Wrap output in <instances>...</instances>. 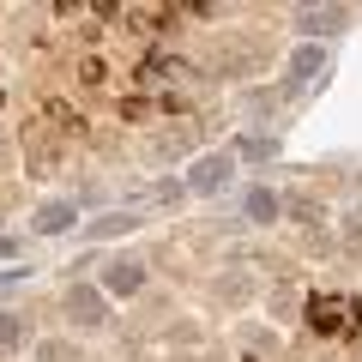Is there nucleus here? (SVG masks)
Here are the masks:
<instances>
[{
    "instance_id": "f257e3e1",
    "label": "nucleus",
    "mask_w": 362,
    "mask_h": 362,
    "mask_svg": "<svg viewBox=\"0 0 362 362\" xmlns=\"http://www.w3.org/2000/svg\"><path fill=\"white\" fill-rule=\"evenodd\" d=\"M230 175H235L230 151H211V157H199V163L187 169V194H218V187H223Z\"/></svg>"
},
{
    "instance_id": "f03ea898",
    "label": "nucleus",
    "mask_w": 362,
    "mask_h": 362,
    "mask_svg": "<svg viewBox=\"0 0 362 362\" xmlns=\"http://www.w3.org/2000/svg\"><path fill=\"white\" fill-rule=\"evenodd\" d=\"M73 223H78V206H73V199H49V206H37L30 230H37V235H66Z\"/></svg>"
},
{
    "instance_id": "7ed1b4c3",
    "label": "nucleus",
    "mask_w": 362,
    "mask_h": 362,
    "mask_svg": "<svg viewBox=\"0 0 362 362\" xmlns=\"http://www.w3.org/2000/svg\"><path fill=\"white\" fill-rule=\"evenodd\" d=\"M66 314H73L78 326H103V320H109V302L97 296V290H85V284H78L73 296H66Z\"/></svg>"
},
{
    "instance_id": "20e7f679",
    "label": "nucleus",
    "mask_w": 362,
    "mask_h": 362,
    "mask_svg": "<svg viewBox=\"0 0 362 362\" xmlns=\"http://www.w3.org/2000/svg\"><path fill=\"white\" fill-rule=\"evenodd\" d=\"M139 85H163V78H187V61H181V54H145L139 61Z\"/></svg>"
},
{
    "instance_id": "39448f33",
    "label": "nucleus",
    "mask_w": 362,
    "mask_h": 362,
    "mask_svg": "<svg viewBox=\"0 0 362 362\" xmlns=\"http://www.w3.org/2000/svg\"><path fill=\"white\" fill-rule=\"evenodd\" d=\"M344 314H350V308H344V302H332V296H314V302H308V326H314L320 338H326V332H344V326H338Z\"/></svg>"
},
{
    "instance_id": "423d86ee",
    "label": "nucleus",
    "mask_w": 362,
    "mask_h": 362,
    "mask_svg": "<svg viewBox=\"0 0 362 362\" xmlns=\"http://www.w3.org/2000/svg\"><path fill=\"white\" fill-rule=\"evenodd\" d=\"M139 284H145V266H139V259H109V290H115V296H133Z\"/></svg>"
},
{
    "instance_id": "0eeeda50",
    "label": "nucleus",
    "mask_w": 362,
    "mask_h": 362,
    "mask_svg": "<svg viewBox=\"0 0 362 362\" xmlns=\"http://www.w3.org/2000/svg\"><path fill=\"white\" fill-rule=\"evenodd\" d=\"M320 61H326V49H314V42H308V49H302L296 61H290V90H296V78H308V73H314Z\"/></svg>"
},
{
    "instance_id": "6e6552de",
    "label": "nucleus",
    "mask_w": 362,
    "mask_h": 362,
    "mask_svg": "<svg viewBox=\"0 0 362 362\" xmlns=\"http://www.w3.org/2000/svg\"><path fill=\"white\" fill-rule=\"evenodd\" d=\"M42 109H49V121H61L66 133H85V121H78V109H73V103H61V97H49Z\"/></svg>"
},
{
    "instance_id": "1a4fd4ad",
    "label": "nucleus",
    "mask_w": 362,
    "mask_h": 362,
    "mask_svg": "<svg viewBox=\"0 0 362 362\" xmlns=\"http://www.w3.org/2000/svg\"><path fill=\"white\" fill-rule=\"evenodd\" d=\"M121 230H139V218H127V211H109V218L90 223V235H121Z\"/></svg>"
},
{
    "instance_id": "9d476101",
    "label": "nucleus",
    "mask_w": 362,
    "mask_h": 362,
    "mask_svg": "<svg viewBox=\"0 0 362 362\" xmlns=\"http://www.w3.org/2000/svg\"><path fill=\"white\" fill-rule=\"evenodd\" d=\"M296 18L308 30H338V25H344V13H296Z\"/></svg>"
},
{
    "instance_id": "9b49d317",
    "label": "nucleus",
    "mask_w": 362,
    "mask_h": 362,
    "mask_svg": "<svg viewBox=\"0 0 362 362\" xmlns=\"http://www.w3.org/2000/svg\"><path fill=\"white\" fill-rule=\"evenodd\" d=\"M25 344V332H18V320L13 314H0V350H18Z\"/></svg>"
},
{
    "instance_id": "f8f14e48",
    "label": "nucleus",
    "mask_w": 362,
    "mask_h": 362,
    "mask_svg": "<svg viewBox=\"0 0 362 362\" xmlns=\"http://www.w3.org/2000/svg\"><path fill=\"white\" fill-rule=\"evenodd\" d=\"M247 211H254V218H272V211H278V199H272V194H254V199H247Z\"/></svg>"
},
{
    "instance_id": "ddd939ff",
    "label": "nucleus",
    "mask_w": 362,
    "mask_h": 362,
    "mask_svg": "<svg viewBox=\"0 0 362 362\" xmlns=\"http://www.w3.org/2000/svg\"><path fill=\"white\" fill-rule=\"evenodd\" d=\"M121 115H127V121H139V115H151V103H145V97H127V103H121Z\"/></svg>"
},
{
    "instance_id": "4468645a",
    "label": "nucleus",
    "mask_w": 362,
    "mask_h": 362,
    "mask_svg": "<svg viewBox=\"0 0 362 362\" xmlns=\"http://www.w3.org/2000/svg\"><path fill=\"white\" fill-rule=\"evenodd\" d=\"M25 278H30V272H18V266H13V272H0V296H6V290H18Z\"/></svg>"
}]
</instances>
